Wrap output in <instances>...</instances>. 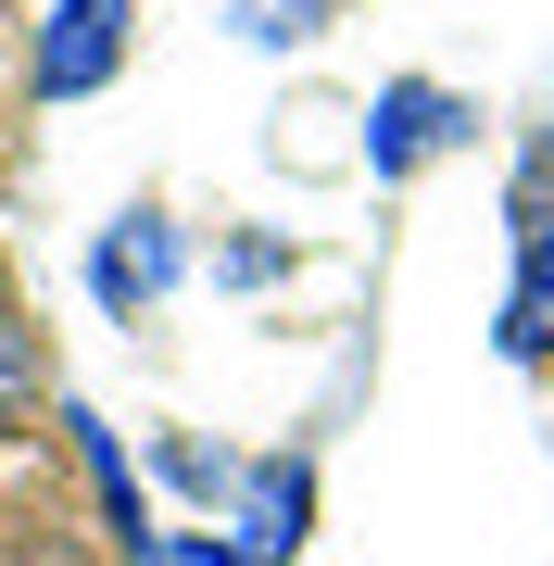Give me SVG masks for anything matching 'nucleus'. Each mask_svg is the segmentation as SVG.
Masks as SVG:
<instances>
[{
  "label": "nucleus",
  "mask_w": 554,
  "mask_h": 566,
  "mask_svg": "<svg viewBox=\"0 0 554 566\" xmlns=\"http://www.w3.org/2000/svg\"><path fill=\"white\" fill-rule=\"evenodd\" d=\"M303 528H315V465H303V453L240 465V566H290Z\"/></svg>",
  "instance_id": "nucleus-5"
},
{
  "label": "nucleus",
  "mask_w": 554,
  "mask_h": 566,
  "mask_svg": "<svg viewBox=\"0 0 554 566\" xmlns=\"http://www.w3.org/2000/svg\"><path fill=\"white\" fill-rule=\"evenodd\" d=\"M504 240H516V290L492 315V353L504 365H554V126H530L504 177Z\"/></svg>",
  "instance_id": "nucleus-1"
},
{
  "label": "nucleus",
  "mask_w": 554,
  "mask_h": 566,
  "mask_svg": "<svg viewBox=\"0 0 554 566\" xmlns=\"http://www.w3.org/2000/svg\"><path fill=\"white\" fill-rule=\"evenodd\" d=\"M139 566H240V542H202V528H177V542H139Z\"/></svg>",
  "instance_id": "nucleus-8"
},
{
  "label": "nucleus",
  "mask_w": 554,
  "mask_h": 566,
  "mask_svg": "<svg viewBox=\"0 0 554 566\" xmlns=\"http://www.w3.org/2000/svg\"><path fill=\"white\" fill-rule=\"evenodd\" d=\"M467 126H479V114L453 102L441 76H390L378 102H366V164H378V189H390V177H416V164H441Z\"/></svg>",
  "instance_id": "nucleus-3"
},
{
  "label": "nucleus",
  "mask_w": 554,
  "mask_h": 566,
  "mask_svg": "<svg viewBox=\"0 0 554 566\" xmlns=\"http://www.w3.org/2000/svg\"><path fill=\"white\" fill-rule=\"evenodd\" d=\"M25 390H39V353H25V327L0 315V403H25Z\"/></svg>",
  "instance_id": "nucleus-9"
},
{
  "label": "nucleus",
  "mask_w": 554,
  "mask_h": 566,
  "mask_svg": "<svg viewBox=\"0 0 554 566\" xmlns=\"http://www.w3.org/2000/svg\"><path fill=\"white\" fill-rule=\"evenodd\" d=\"M177 277H189V240H177V214H151V202H126L102 227V252H88V303L102 315H151Z\"/></svg>",
  "instance_id": "nucleus-2"
},
{
  "label": "nucleus",
  "mask_w": 554,
  "mask_h": 566,
  "mask_svg": "<svg viewBox=\"0 0 554 566\" xmlns=\"http://www.w3.org/2000/svg\"><path fill=\"white\" fill-rule=\"evenodd\" d=\"M151 465H165V491H189V504H227V491H240V465H227V453H202V441H165Z\"/></svg>",
  "instance_id": "nucleus-7"
},
{
  "label": "nucleus",
  "mask_w": 554,
  "mask_h": 566,
  "mask_svg": "<svg viewBox=\"0 0 554 566\" xmlns=\"http://www.w3.org/2000/svg\"><path fill=\"white\" fill-rule=\"evenodd\" d=\"M126 63V0H51L39 25V102H88Z\"/></svg>",
  "instance_id": "nucleus-4"
},
{
  "label": "nucleus",
  "mask_w": 554,
  "mask_h": 566,
  "mask_svg": "<svg viewBox=\"0 0 554 566\" xmlns=\"http://www.w3.org/2000/svg\"><path fill=\"white\" fill-rule=\"evenodd\" d=\"M328 25H341V0H227V39H252V51H303Z\"/></svg>",
  "instance_id": "nucleus-6"
}]
</instances>
